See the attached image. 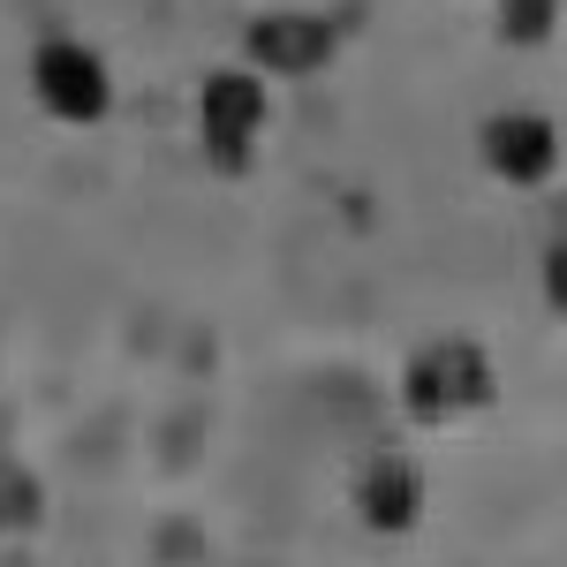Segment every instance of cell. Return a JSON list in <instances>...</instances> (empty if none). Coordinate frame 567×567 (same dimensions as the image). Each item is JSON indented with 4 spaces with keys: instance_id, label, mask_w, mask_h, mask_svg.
Masks as SVG:
<instances>
[{
    "instance_id": "5",
    "label": "cell",
    "mask_w": 567,
    "mask_h": 567,
    "mask_svg": "<svg viewBox=\"0 0 567 567\" xmlns=\"http://www.w3.org/2000/svg\"><path fill=\"white\" fill-rule=\"evenodd\" d=\"M250 61H258L265 76H318L333 61V23L326 16H303V8L258 16L250 23Z\"/></svg>"
},
{
    "instance_id": "1",
    "label": "cell",
    "mask_w": 567,
    "mask_h": 567,
    "mask_svg": "<svg viewBox=\"0 0 567 567\" xmlns=\"http://www.w3.org/2000/svg\"><path fill=\"white\" fill-rule=\"evenodd\" d=\"M401 393H409V409H416L424 424H454V416L492 409L499 379H492V355H484L477 341H432V349L409 355Z\"/></svg>"
},
{
    "instance_id": "4",
    "label": "cell",
    "mask_w": 567,
    "mask_h": 567,
    "mask_svg": "<svg viewBox=\"0 0 567 567\" xmlns=\"http://www.w3.org/2000/svg\"><path fill=\"white\" fill-rule=\"evenodd\" d=\"M484 167L515 189H545L560 167V130L545 114H492L484 122Z\"/></svg>"
},
{
    "instance_id": "7",
    "label": "cell",
    "mask_w": 567,
    "mask_h": 567,
    "mask_svg": "<svg viewBox=\"0 0 567 567\" xmlns=\"http://www.w3.org/2000/svg\"><path fill=\"white\" fill-rule=\"evenodd\" d=\"M553 16H560V0H499V39L515 45L553 39Z\"/></svg>"
},
{
    "instance_id": "8",
    "label": "cell",
    "mask_w": 567,
    "mask_h": 567,
    "mask_svg": "<svg viewBox=\"0 0 567 567\" xmlns=\"http://www.w3.org/2000/svg\"><path fill=\"white\" fill-rule=\"evenodd\" d=\"M545 296H553V310L567 318V243H553V258H545Z\"/></svg>"
},
{
    "instance_id": "3",
    "label": "cell",
    "mask_w": 567,
    "mask_h": 567,
    "mask_svg": "<svg viewBox=\"0 0 567 567\" xmlns=\"http://www.w3.org/2000/svg\"><path fill=\"white\" fill-rule=\"evenodd\" d=\"M31 84H39L45 114H61V122H106V106H114V84H106L99 53L76 39H45L39 61H31Z\"/></svg>"
},
{
    "instance_id": "2",
    "label": "cell",
    "mask_w": 567,
    "mask_h": 567,
    "mask_svg": "<svg viewBox=\"0 0 567 567\" xmlns=\"http://www.w3.org/2000/svg\"><path fill=\"white\" fill-rule=\"evenodd\" d=\"M197 136H205V159L219 175H250L258 159V136H265V69H219L197 91Z\"/></svg>"
},
{
    "instance_id": "6",
    "label": "cell",
    "mask_w": 567,
    "mask_h": 567,
    "mask_svg": "<svg viewBox=\"0 0 567 567\" xmlns=\"http://www.w3.org/2000/svg\"><path fill=\"white\" fill-rule=\"evenodd\" d=\"M355 507H363V523H371V529L401 537V529H416V515H424V477H416L409 462L379 454V462L355 477Z\"/></svg>"
}]
</instances>
